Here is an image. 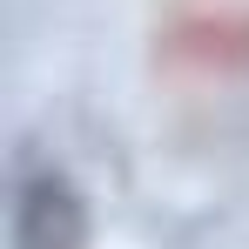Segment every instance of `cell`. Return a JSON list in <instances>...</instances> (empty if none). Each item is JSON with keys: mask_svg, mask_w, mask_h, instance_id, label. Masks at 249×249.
Instances as JSON below:
<instances>
[{"mask_svg": "<svg viewBox=\"0 0 249 249\" xmlns=\"http://www.w3.org/2000/svg\"><path fill=\"white\" fill-rule=\"evenodd\" d=\"M155 74L196 94L249 88V0H168L155 14Z\"/></svg>", "mask_w": 249, "mask_h": 249, "instance_id": "1", "label": "cell"}]
</instances>
